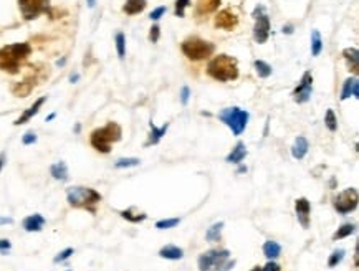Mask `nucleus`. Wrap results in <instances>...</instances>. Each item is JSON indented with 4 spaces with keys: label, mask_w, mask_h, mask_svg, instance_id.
<instances>
[{
    "label": "nucleus",
    "mask_w": 359,
    "mask_h": 271,
    "mask_svg": "<svg viewBox=\"0 0 359 271\" xmlns=\"http://www.w3.org/2000/svg\"><path fill=\"white\" fill-rule=\"evenodd\" d=\"M74 253V250H73V248H65V250H62V252H60L56 256H55V258H53V261L55 263H63V261H66V260H68L70 258V256Z\"/></svg>",
    "instance_id": "4c0bfd02"
},
{
    "label": "nucleus",
    "mask_w": 359,
    "mask_h": 271,
    "mask_svg": "<svg viewBox=\"0 0 359 271\" xmlns=\"http://www.w3.org/2000/svg\"><path fill=\"white\" fill-rule=\"evenodd\" d=\"M115 40H116V51H118V56L123 60V58L126 56V36H124V33H121V32L116 33V38H115Z\"/></svg>",
    "instance_id": "c9c22d12"
},
{
    "label": "nucleus",
    "mask_w": 359,
    "mask_h": 271,
    "mask_svg": "<svg viewBox=\"0 0 359 271\" xmlns=\"http://www.w3.org/2000/svg\"><path fill=\"white\" fill-rule=\"evenodd\" d=\"M86 4H88L89 9H93V7L96 5V0H86Z\"/></svg>",
    "instance_id": "8fccbe9b"
},
{
    "label": "nucleus",
    "mask_w": 359,
    "mask_h": 271,
    "mask_svg": "<svg viewBox=\"0 0 359 271\" xmlns=\"http://www.w3.org/2000/svg\"><path fill=\"white\" fill-rule=\"evenodd\" d=\"M343 56H345V60L348 61L349 71H353L354 75H357V71H359V51H357V48H354V47L345 48L343 50Z\"/></svg>",
    "instance_id": "412c9836"
},
{
    "label": "nucleus",
    "mask_w": 359,
    "mask_h": 271,
    "mask_svg": "<svg viewBox=\"0 0 359 271\" xmlns=\"http://www.w3.org/2000/svg\"><path fill=\"white\" fill-rule=\"evenodd\" d=\"M214 24L217 28H222V30L230 32L238 25V17H237L235 12H232L230 9H225V10H220L219 13H217Z\"/></svg>",
    "instance_id": "f8f14e48"
},
{
    "label": "nucleus",
    "mask_w": 359,
    "mask_h": 271,
    "mask_svg": "<svg viewBox=\"0 0 359 271\" xmlns=\"http://www.w3.org/2000/svg\"><path fill=\"white\" fill-rule=\"evenodd\" d=\"M345 255H346V252L343 250V248H339V250H334L330 255V258H328V266H330V268L338 266L339 263L343 261V258H345Z\"/></svg>",
    "instance_id": "72a5a7b5"
},
{
    "label": "nucleus",
    "mask_w": 359,
    "mask_h": 271,
    "mask_svg": "<svg viewBox=\"0 0 359 271\" xmlns=\"http://www.w3.org/2000/svg\"><path fill=\"white\" fill-rule=\"evenodd\" d=\"M5 159H7V156H5V152H2V154H0V172H2V169H4V165H5Z\"/></svg>",
    "instance_id": "49530a36"
},
{
    "label": "nucleus",
    "mask_w": 359,
    "mask_h": 271,
    "mask_svg": "<svg viewBox=\"0 0 359 271\" xmlns=\"http://www.w3.org/2000/svg\"><path fill=\"white\" fill-rule=\"evenodd\" d=\"M222 230H223V222H217L214 223L211 228H207L205 232V240L214 243V241H220L222 238Z\"/></svg>",
    "instance_id": "bb28decb"
},
{
    "label": "nucleus",
    "mask_w": 359,
    "mask_h": 271,
    "mask_svg": "<svg viewBox=\"0 0 359 271\" xmlns=\"http://www.w3.org/2000/svg\"><path fill=\"white\" fill-rule=\"evenodd\" d=\"M141 164V160L138 157H121L115 162L116 169H128V167H136Z\"/></svg>",
    "instance_id": "473e14b6"
},
{
    "label": "nucleus",
    "mask_w": 359,
    "mask_h": 271,
    "mask_svg": "<svg viewBox=\"0 0 359 271\" xmlns=\"http://www.w3.org/2000/svg\"><path fill=\"white\" fill-rule=\"evenodd\" d=\"M313 93V75L311 71H305L301 76V81L298 83V86L293 91V101L298 102V105H305L308 102Z\"/></svg>",
    "instance_id": "9b49d317"
},
{
    "label": "nucleus",
    "mask_w": 359,
    "mask_h": 271,
    "mask_svg": "<svg viewBox=\"0 0 359 271\" xmlns=\"http://www.w3.org/2000/svg\"><path fill=\"white\" fill-rule=\"evenodd\" d=\"M166 12H167L166 7H158V9H154L151 13H149V18H151V20H159Z\"/></svg>",
    "instance_id": "a19ab883"
},
{
    "label": "nucleus",
    "mask_w": 359,
    "mask_h": 271,
    "mask_svg": "<svg viewBox=\"0 0 359 271\" xmlns=\"http://www.w3.org/2000/svg\"><path fill=\"white\" fill-rule=\"evenodd\" d=\"M119 215H121L123 218H126L128 222L131 223H139V222H144L147 215L146 214H133V209H128V210H121L119 212Z\"/></svg>",
    "instance_id": "7c9ffc66"
},
{
    "label": "nucleus",
    "mask_w": 359,
    "mask_h": 271,
    "mask_svg": "<svg viewBox=\"0 0 359 271\" xmlns=\"http://www.w3.org/2000/svg\"><path fill=\"white\" fill-rule=\"evenodd\" d=\"M101 194L91 187L73 185L66 189V200L74 209H85L91 214H96V205L101 202Z\"/></svg>",
    "instance_id": "20e7f679"
},
{
    "label": "nucleus",
    "mask_w": 359,
    "mask_h": 271,
    "mask_svg": "<svg viewBox=\"0 0 359 271\" xmlns=\"http://www.w3.org/2000/svg\"><path fill=\"white\" fill-rule=\"evenodd\" d=\"M283 33H287V35H291L293 33V27L291 25H287V27H283V30H281Z\"/></svg>",
    "instance_id": "de8ad7c7"
},
{
    "label": "nucleus",
    "mask_w": 359,
    "mask_h": 271,
    "mask_svg": "<svg viewBox=\"0 0 359 271\" xmlns=\"http://www.w3.org/2000/svg\"><path fill=\"white\" fill-rule=\"evenodd\" d=\"M253 67H255V71H257V75L260 78H268V76H272V67L268 65L267 61L263 60H255L253 61Z\"/></svg>",
    "instance_id": "c756f323"
},
{
    "label": "nucleus",
    "mask_w": 359,
    "mask_h": 271,
    "mask_svg": "<svg viewBox=\"0 0 359 271\" xmlns=\"http://www.w3.org/2000/svg\"><path fill=\"white\" fill-rule=\"evenodd\" d=\"M207 73L217 81H234L238 78V63L230 55H217L209 61Z\"/></svg>",
    "instance_id": "39448f33"
},
{
    "label": "nucleus",
    "mask_w": 359,
    "mask_h": 271,
    "mask_svg": "<svg viewBox=\"0 0 359 271\" xmlns=\"http://www.w3.org/2000/svg\"><path fill=\"white\" fill-rule=\"evenodd\" d=\"M357 202H359L357 190L354 187H349V189H345L343 192H339L338 195L334 197L333 207L339 215H348V214H351V212H354L357 209Z\"/></svg>",
    "instance_id": "1a4fd4ad"
},
{
    "label": "nucleus",
    "mask_w": 359,
    "mask_h": 271,
    "mask_svg": "<svg viewBox=\"0 0 359 271\" xmlns=\"http://www.w3.org/2000/svg\"><path fill=\"white\" fill-rule=\"evenodd\" d=\"M308 149H310L308 139H306L305 136H298L295 139L293 145H291V156H293V159H296V160H301L306 154H308Z\"/></svg>",
    "instance_id": "f3484780"
},
{
    "label": "nucleus",
    "mask_w": 359,
    "mask_h": 271,
    "mask_svg": "<svg viewBox=\"0 0 359 271\" xmlns=\"http://www.w3.org/2000/svg\"><path fill=\"white\" fill-rule=\"evenodd\" d=\"M121 137H123L121 126L115 121H109L108 124H104L103 128L95 129L93 133L89 134V144L93 145V149H96L101 154H109L111 145L121 141Z\"/></svg>",
    "instance_id": "7ed1b4c3"
},
{
    "label": "nucleus",
    "mask_w": 359,
    "mask_h": 271,
    "mask_svg": "<svg viewBox=\"0 0 359 271\" xmlns=\"http://www.w3.org/2000/svg\"><path fill=\"white\" fill-rule=\"evenodd\" d=\"M323 50V40H321V33L319 30H313L311 32V55L318 56Z\"/></svg>",
    "instance_id": "c85d7f7f"
},
{
    "label": "nucleus",
    "mask_w": 359,
    "mask_h": 271,
    "mask_svg": "<svg viewBox=\"0 0 359 271\" xmlns=\"http://www.w3.org/2000/svg\"><path fill=\"white\" fill-rule=\"evenodd\" d=\"M235 260H232V253L227 248H215L199 255L197 266L199 271H230L235 266Z\"/></svg>",
    "instance_id": "f03ea898"
},
{
    "label": "nucleus",
    "mask_w": 359,
    "mask_h": 271,
    "mask_svg": "<svg viewBox=\"0 0 359 271\" xmlns=\"http://www.w3.org/2000/svg\"><path fill=\"white\" fill-rule=\"evenodd\" d=\"M13 220L10 217H0V225H12Z\"/></svg>",
    "instance_id": "a18cd8bd"
},
{
    "label": "nucleus",
    "mask_w": 359,
    "mask_h": 271,
    "mask_svg": "<svg viewBox=\"0 0 359 271\" xmlns=\"http://www.w3.org/2000/svg\"><path fill=\"white\" fill-rule=\"evenodd\" d=\"M10 248H12L10 240H7V238H0V253H2V255H7V253L10 252Z\"/></svg>",
    "instance_id": "79ce46f5"
},
{
    "label": "nucleus",
    "mask_w": 359,
    "mask_h": 271,
    "mask_svg": "<svg viewBox=\"0 0 359 271\" xmlns=\"http://www.w3.org/2000/svg\"><path fill=\"white\" fill-rule=\"evenodd\" d=\"M30 53H32V47L27 41L10 43V45L2 47L0 48V70L9 75H17Z\"/></svg>",
    "instance_id": "f257e3e1"
},
{
    "label": "nucleus",
    "mask_w": 359,
    "mask_h": 271,
    "mask_svg": "<svg viewBox=\"0 0 359 271\" xmlns=\"http://www.w3.org/2000/svg\"><path fill=\"white\" fill-rule=\"evenodd\" d=\"M50 175L55 180H60V182L68 180V165H66V162H63V160H58V162L51 164Z\"/></svg>",
    "instance_id": "b1692460"
},
{
    "label": "nucleus",
    "mask_w": 359,
    "mask_h": 271,
    "mask_svg": "<svg viewBox=\"0 0 359 271\" xmlns=\"http://www.w3.org/2000/svg\"><path fill=\"white\" fill-rule=\"evenodd\" d=\"M295 212H296V218L300 225L305 230L310 228V218H311V205L310 200L301 197V199H296L295 202Z\"/></svg>",
    "instance_id": "ddd939ff"
},
{
    "label": "nucleus",
    "mask_w": 359,
    "mask_h": 271,
    "mask_svg": "<svg viewBox=\"0 0 359 271\" xmlns=\"http://www.w3.org/2000/svg\"><path fill=\"white\" fill-rule=\"evenodd\" d=\"M161 38V28L159 25H153L151 30H149V40H151L153 43H158Z\"/></svg>",
    "instance_id": "ea45409f"
},
{
    "label": "nucleus",
    "mask_w": 359,
    "mask_h": 271,
    "mask_svg": "<svg viewBox=\"0 0 359 271\" xmlns=\"http://www.w3.org/2000/svg\"><path fill=\"white\" fill-rule=\"evenodd\" d=\"M263 255L270 261H275L281 255V245L278 243V241H273V240L265 241V243H263Z\"/></svg>",
    "instance_id": "a878e982"
},
{
    "label": "nucleus",
    "mask_w": 359,
    "mask_h": 271,
    "mask_svg": "<svg viewBox=\"0 0 359 271\" xmlns=\"http://www.w3.org/2000/svg\"><path fill=\"white\" fill-rule=\"evenodd\" d=\"M45 223H47V220H45V217L40 214L28 215L27 218H24V222H22L25 232H40L45 226Z\"/></svg>",
    "instance_id": "a211bd4d"
},
{
    "label": "nucleus",
    "mask_w": 359,
    "mask_h": 271,
    "mask_svg": "<svg viewBox=\"0 0 359 271\" xmlns=\"http://www.w3.org/2000/svg\"><path fill=\"white\" fill-rule=\"evenodd\" d=\"M149 129H151V133H149V139L146 141V148H149V145H156V144H159L161 142V139L166 136V133H167V129H169V122H166L164 124V126H161V128H158L156 126V124L151 121L149 122Z\"/></svg>",
    "instance_id": "2eb2a0df"
},
{
    "label": "nucleus",
    "mask_w": 359,
    "mask_h": 271,
    "mask_svg": "<svg viewBox=\"0 0 359 271\" xmlns=\"http://www.w3.org/2000/svg\"><path fill=\"white\" fill-rule=\"evenodd\" d=\"M147 5V0H128L124 5H123V12L126 15H138L141 13Z\"/></svg>",
    "instance_id": "393cba45"
},
{
    "label": "nucleus",
    "mask_w": 359,
    "mask_h": 271,
    "mask_svg": "<svg viewBox=\"0 0 359 271\" xmlns=\"http://www.w3.org/2000/svg\"><path fill=\"white\" fill-rule=\"evenodd\" d=\"M189 98H191L189 86H182V90H181V102L182 105H187V102H189Z\"/></svg>",
    "instance_id": "37998d69"
},
{
    "label": "nucleus",
    "mask_w": 359,
    "mask_h": 271,
    "mask_svg": "<svg viewBox=\"0 0 359 271\" xmlns=\"http://www.w3.org/2000/svg\"><path fill=\"white\" fill-rule=\"evenodd\" d=\"M219 119L232 131V134L240 136L245 131L247 124H249L250 114H249V111H245V109L234 106V108L222 109V111L219 113Z\"/></svg>",
    "instance_id": "423d86ee"
},
{
    "label": "nucleus",
    "mask_w": 359,
    "mask_h": 271,
    "mask_svg": "<svg viewBox=\"0 0 359 271\" xmlns=\"http://www.w3.org/2000/svg\"><path fill=\"white\" fill-rule=\"evenodd\" d=\"M261 269H263V271H281V266L278 265V263L268 260V263L265 266H261Z\"/></svg>",
    "instance_id": "c03bdc74"
},
{
    "label": "nucleus",
    "mask_w": 359,
    "mask_h": 271,
    "mask_svg": "<svg viewBox=\"0 0 359 271\" xmlns=\"http://www.w3.org/2000/svg\"><path fill=\"white\" fill-rule=\"evenodd\" d=\"M351 96L359 98V79L357 76L348 78L345 85H343V91H341V101H346Z\"/></svg>",
    "instance_id": "dca6fc26"
},
{
    "label": "nucleus",
    "mask_w": 359,
    "mask_h": 271,
    "mask_svg": "<svg viewBox=\"0 0 359 271\" xmlns=\"http://www.w3.org/2000/svg\"><path fill=\"white\" fill-rule=\"evenodd\" d=\"M325 126L328 128V131H331V133L338 131V118H336L333 109H328L325 114Z\"/></svg>",
    "instance_id": "2f4dec72"
},
{
    "label": "nucleus",
    "mask_w": 359,
    "mask_h": 271,
    "mask_svg": "<svg viewBox=\"0 0 359 271\" xmlns=\"http://www.w3.org/2000/svg\"><path fill=\"white\" fill-rule=\"evenodd\" d=\"M36 134L33 133V131H28V133H25L24 134V137H22V144L24 145H32V144H35L36 142Z\"/></svg>",
    "instance_id": "58836bf2"
},
{
    "label": "nucleus",
    "mask_w": 359,
    "mask_h": 271,
    "mask_svg": "<svg viewBox=\"0 0 359 271\" xmlns=\"http://www.w3.org/2000/svg\"><path fill=\"white\" fill-rule=\"evenodd\" d=\"M191 0H176V17H185V9L189 7Z\"/></svg>",
    "instance_id": "e433bc0d"
},
{
    "label": "nucleus",
    "mask_w": 359,
    "mask_h": 271,
    "mask_svg": "<svg viewBox=\"0 0 359 271\" xmlns=\"http://www.w3.org/2000/svg\"><path fill=\"white\" fill-rule=\"evenodd\" d=\"M253 18H255V27H253V38L258 45H263L270 36V17L265 13V7L258 5L253 10Z\"/></svg>",
    "instance_id": "9d476101"
},
{
    "label": "nucleus",
    "mask_w": 359,
    "mask_h": 271,
    "mask_svg": "<svg viewBox=\"0 0 359 271\" xmlns=\"http://www.w3.org/2000/svg\"><path fill=\"white\" fill-rule=\"evenodd\" d=\"M181 50L189 60L200 61V60H205L209 56H212V53L215 51V45L207 40L199 38V36H191V38L182 41Z\"/></svg>",
    "instance_id": "0eeeda50"
},
{
    "label": "nucleus",
    "mask_w": 359,
    "mask_h": 271,
    "mask_svg": "<svg viewBox=\"0 0 359 271\" xmlns=\"http://www.w3.org/2000/svg\"><path fill=\"white\" fill-rule=\"evenodd\" d=\"M159 256H161V258H166V260L177 261V260L184 258V250H182V248L176 246V245H166L159 250Z\"/></svg>",
    "instance_id": "5701e85b"
},
{
    "label": "nucleus",
    "mask_w": 359,
    "mask_h": 271,
    "mask_svg": "<svg viewBox=\"0 0 359 271\" xmlns=\"http://www.w3.org/2000/svg\"><path fill=\"white\" fill-rule=\"evenodd\" d=\"M247 145H245V142H242V141H238L237 144H235V148L232 149L230 152H229V156L225 157V162H229V164H240L242 160L247 157Z\"/></svg>",
    "instance_id": "aec40b11"
},
{
    "label": "nucleus",
    "mask_w": 359,
    "mask_h": 271,
    "mask_svg": "<svg viewBox=\"0 0 359 271\" xmlns=\"http://www.w3.org/2000/svg\"><path fill=\"white\" fill-rule=\"evenodd\" d=\"M80 128H81L80 124H77V126H74V133H80Z\"/></svg>",
    "instance_id": "864d4df0"
},
{
    "label": "nucleus",
    "mask_w": 359,
    "mask_h": 271,
    "mask_svg": "<svg viewBox=\"0 0 359 271\" xmlns=\"http://www.w3.org/2000/svg\"><path fill=\"white\" fill-rule=\"evenodd\" d=\"M181 223V218H164V220L156 222V228L158 230H169V228H174Z\"/></svg>",
    "instance_id": "f704fd0d"
},
{
    "label": "nucleus",
    "mask_w": 359,
    "mask_h": 271,
    "mask_svg": "<svg viewBox=\"0 0 359 271\" xmlns=\"http://www.w3.org/2000/svg\"><path fill=\"white\" fill-rule=\"evenodd\" d=\"M250 271H263V269H261V266H253Z\"/></svg>",
    "instance_id": "603ef678"
},
{
    "label": "nucleus",
    "mask_w": 359,
    "mask_h": 271,
    "mask_svg": "<svg viewBox=\"0 0 359 271\" xmlns=\"http://www.w3.org/2000/svg\"><path fill=\"white\" fill-rule=\"evenodd\" d=\"M356 232V225L354 223H345V225H341L338 230L334 232V235H333V240H343V238H346L349 235H353V233Z\"/></svg>",
    "instance_id": "cd10ccee"
},
{
    "label": "nucleus",
    "mask_w": 359,
    "mask_h": 271,
    "mask_svg": "<svg viewBox=\"0 0 359 271\" xmlns=\"http://www.w3.org/2000/svg\"><path fill=\"white\" fill-rule=\"evenodd\" d=\"M55 118H56V113L48 114V116H47V122H48V121H51V119H55Z\"/></svg>",
    "instance_id": "3c124183"
},
{
    "label": "nucleus",
    "mask_w": 359,
    "mask_h": 271,
    "mask_svg": "<svg viewBox=\"0 0 359 271\" xmlns=\"http://www.w3.org/2000/svg\"><path fill=\"white\" fill-rule=\"evenodd\" d=\"M45 102H47V96H42V98H39V99H36V101L33 102L32 106H30V108H27L25 111L20 114V118H18L17 121H15L13 124H15V126H22V124L28 122L30 119L33 118V116H36V114H39V111L42 109V106L45 105Z\"/></svg>",
    "instance_id": "4468645a"
},
{
    "label": "nucleus",
    "mask_w": 359,
    "mask_h": 271,
    "mask_svg": "<svg viewBox=\"0 0 359 271\" xmlns=\"http://www.w3.org/2000/svg\"><path fill=\"white\" fill-rule=\"evenodd\" d=\"M222 0H197L196 5V13L197 15H207V13H212L220 7Z\"/></svg>",
    "instance_id": "4be33fe9"
},
{
    "label": "nucleus",
    "mask_w": 359,
    "mask_h": 271,
    "mask_svg": "<svg viewBox=\"0 0 359 271\" xmlns=\"http://www.w3.org/2000/svg\"><path fill=\"white\" fill-rule=\"evenodd\" d=\"M18 9L25 20H35L42 13H48L53 18L50 0H18Z\"/></svg>",
    "instance_id": "6e6552de"
},
{
    "label": "nucleus",
    "mask_w": 359,
    "mask_h": 271,
    "mask_svg": "<svg viewBox=\"0 0 359 271\" xmlns=\"http://www.w3.org/2000/svg\"><path fill=\"white\" fill-rule=\"evenodd\" d=\"M35 85H36V79L35 78H27V79H24V81H20V83H17L15 86H12V93L15 94V96H18V98H25V96H28V94L33 91Z\"/></svg>",
    "instance_id": "6ab92c4d"
},
{
    "label": "nucleus",
    "mask_w": 359,
    "mask_h": 271,
    "mask_svg": "<svg viewBox=\"0 0 359 271\" xmlns=\"http://www.w3.org/2000/svg\"><path fill=\"white\" fill-rule=\"evenodd\" d=\"M238 172H247V167L240 165V169H238Z\"/></svg>",
    "instance_id": "5fc2aeb1"
},
{
    "label": "nucleus",
    "mask_w": 359,
    "mask_h": 271,
    "mask_svg": "<svg viewBox=\"0 0 359 271\" xmlns=\"http://www.w3.org/2000/svg\"><path fill=\"white\" fill-rule=\"evenodd\" d=\"M78 79H80V75H78V73H73V75L70 76V81H71V83H77Z\"/></svg>",
    "instance_id": "09e8293b"
}]
</instances>
